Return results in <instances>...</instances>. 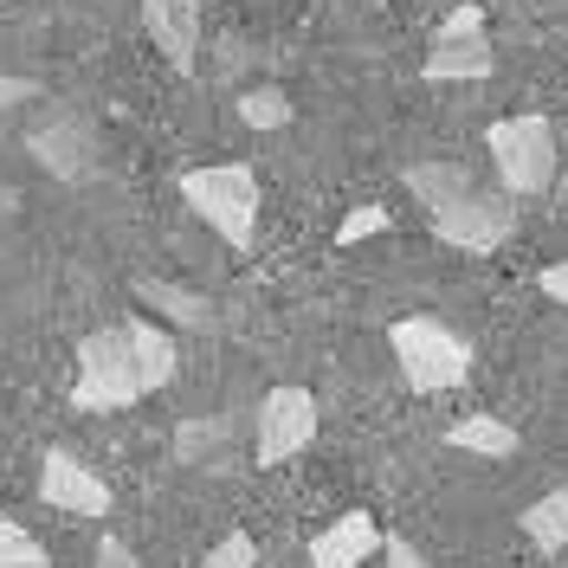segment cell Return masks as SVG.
I'll return each instance as SVG.
<instances>
[{"mask_svg": "<svg viewBox=\"0 0 568 568\" xmlns=\"http://www.w3.org/2000/svg\"><path fill=\"white\" fill-rule=\"evenodd\" d=\"M400 181H407V194H420L426 226H433V240H446V246L497 252L517 233V207H524V201L504 194V187H485L465 162H414Z\"/></svg>", "mask_w": 568, "mask_h": 568, "instance_id": "6da1fadb", "label": "cell"}, {"mask_svg": "<svg viewBox=\"0 0 568 568\" xmlns=\"http://www.w3.org/2000/svg\"><path fill=\"white\" fill-rule=\"evenodd\" d=\"M388 349L400 362V382L414 394H446L459 388L465 375H471V336H459L453 323L439 317H394L388 323Z\"/></svg>", "mask_w": 568, "mask_h": 568, "instance_id": "7a4b0ae2", "label": "cell"}, {"mask_svg": "<svg viewBox=\"0 0 568 568\" xmlns=\"http://www.w3.org/2000/svg\"><path fill=\"white\" fill-rule=\"evenodd\" d=\"M181 201L201 213V220H207L233 252L252 246V233H258V175H252L246 162L187 169V175H181Z\"/></svg>", "mask_w": 568, "mask_h": 568, "instance_id": "3957f363", "label": "cell"}, {"mask_svg": "<svg viewBox=\"0 0 568 568\" xmlns=\"http://www.w3.org/2000/svg\"><path fill=\"white\" fill-rule=\"evenodd\" d=\"M142 400V375L130 355V329H91L78 343V382H71V407L78 414H116Z\"/></svg>", "mask_w": 568, "mask_h": 568, "instance_id": "277c9868", "label": "cell"}, {"mask_svg": "<svg viewBox=\"0 0 568 568\" xmlns=\"http://www.w3.org/2000/svg\"><path fill=\"white\" fill-rule=\"evenodd\" d=\"M491 169H497V187L504 194H517V201H536V194H549V181H556V123L549 116H504L491 123Z\"/></svg>", "mask_w": 568, "mask_h": 568, "instance_id": "5b68a950", "label": "cell"}, {"mask_svg": "<svg viewBox=\"0 0 568 568\" xmlns=\"http://www.w3.org/2000/svg\"><path fill=\"white\" fill-rule=\"evenodd\" d=\"M317 426H323V414H317V394L311 388H297V382L272 388L258 400V420H252V459H258V471L311 453L317 446Z\"/></svg>", "mask_w": 568, "mask_h": 568, "instance_id": "8992f818", "label": "cell"}, {"mask_svg": "<svg viewBox=\"0 0 568 568\" xmlns=\"http://www.w3.org/2000/svg\"><path fill=\"white\" fill-rule=\"evenodd\" d=\"M39 504H45V510H65V517H110V510H116L110 485L78 459V453H65V446H52V453L39 459Z\"/></svg>", "mask_w": 568, "mask_h": 568, "instance_id": "52a82bcc", "label": "cell"}, {"mask_svg": "<svg viewBox=\"0 0 568 568\" xmlns=\"http://www.w3.org/2000/svg\"><path fill=\"white\" fill-rule=\"evenodd\" d=\"M142 27L162 45L175 71H194L201 59V0H142Z\"/></svg>", "mask_w": 568, "mask_h": 568, "instance_id": "ba28073f", "label": "cell"}, {"mask_svg": "<svg viewBox=\"0 0 568 568\" xmlns=\"http://www.w3.org/2000/svg\"><path fill=\"white\" fill-rule=\"evenodd\" d=\"M382 542H388V530L368 510H349V517H336L311 536V568H362Z\"/></svg>", "mask_w": 568, "mask_h": 568, "instance_id": "9c48e42d", "label": "cell"}, {"mask_svg": "<svg viewBox=\"0 0 568 568\" xmlns=\"http://www.w3.org/2000/svg\"><path fill=\"white\" fill-rule=\"evenodd\" d=\"M27 142H33L39 169H45V175H59V181H84V175H91V162H98L91 130H84L78 116H52V123H39Z\"/></svg>", "mask_w": 568, "mask_h": 568, "instance_id": "30bf717a", "label": "cell"}, {"mask_svg": "<svg viewBox=\"0 0 568 568\" xmlns=\"http://www.w3.org/2000/svg\"><path fill=\"white\" fill-rule=\"evenodd\" d=\"M497 52L491 39H433V52L420 59V78L426 84H478V78H491Z\"/></svg>", "mask_w": 568, "mask_h": 568, "instance_id": "8fae6325", "label": "cell"}, {"mask_svg": "<svg viewBox=\"0 0 568 568\" xmlns=\"http://www.w3.org/2000/svg\"><path fill=\"white\" fill-rule=\"evenodd\" d=\"M123 329H130V355H136L142 394L169 388V382H175V368H181V349H175V336H169L162 323H149V317H130Z\"/></svg>", "mask_w": 568, "mask_h": 568, "instance_id": "7c38bea8", "label": "cell"}, {"mask_svg": "<svg viewBox=\"0 0 568 568\" xmlns=\"http://www.w3.org/2000/svg\"><path fill=\"white\" fill-rule=\"evenodd\" d=\"M446 446L453 453H471V459H517L524 453L517 426L497 420V414H465V420H453L446 426Z\"/></svg>", "mask_w": 568, "mask_h": 568, "instance_id": "4fadbf2b", "label": "cell"}, {"mask_svg": "<svg viewBox=\"0 0 568 568\" xmlns=\"http://www.w3.org/2000/svg\"><path fill=\"white\" fill-rule=\"evenodd\" d=\"M136 297H142V311H155V317L181 323V329H213V304L201 297V291H187V284L136 278Z\"/></svg>", "mask_w": 568, "mask_h": 568, "instance_id": "5bb4252c", "label": "cell"}, {"mask_svg": "<svg viewBox=\"0 0 568 568\" xmlns=\"http://www.w3.org/2000/svg\"><path fill=\"white\" fill-rule=\"evenodd\" d=\"M524 536H530L542 556H562L568 549V485L542 491L536 504H524Z\"/></svg>", "mask_w": 568, "mask_h": 568, "instance_id": "9a60e30c", "label": "cell"}, {"mask_svg": "<svg viewBox=\"0 0 568 568\" xmlns=\"http://www.w3.org/2000/svg\"><path fill=\"white\" fill-rule=\"evenodd\" d=\"M226 439H233V420H220V414L181 420L175 426V459L181 465H213V453H226Z\"/></svg>", "mask_w": 568, "mask_h": 568, "instance_id": "2e32d148", "label": "cell"}, {"mask_svg": "<svg viewBox=\"0 0 568 568\" xmlns=\"http://www.w3.org/2000/svg\"><path fill=\"white\" fill-rule=\"evenodd\" d=\"M240 123H246V130H284V123H291V98L272 91V84L240 91Z\"/></svg>", "mask_w": 568, "mask_h": 568, "instance_id": "e0dca14e", "label": "cell"}, {"mask_svg": "<svg viewBox=\"0 0 568 568\" xmlns=\"http://www.w3.org/2000/svg\"><path fill=\"white\" fill-rule=\"evenodd\" d=\"M0 568H52L39 536L27 524H13V517H0Z\"/></svg>", "mask_w": 568, "mask_h": 568, "instance_id": "ac0fdd59", "label": "cell"}, {"mask_svg": "<svg viewBox=\"0 0 568 568\" xmlns=\"http://www.w3.org/2000/svg\"><path fill=\"white\" fill-rule=\"evenodd\" d=\"M201 568H258V542H252L246 530H233V536H220L207 556H201Z\"/></svg>", "mask_w": 568, "mask_h": 568, "instance_id": "d6986e66", "label": "cell"}, {"mask_svg": "<svg viewBox=\"0 0 568 568\" xmlns=\"http://www.w3.org/2000/svg\"><path fill=\"white\" fill-rule=\"evenodd\" d=\"M375 233H388V207H355L343 226H336V246H362V240H375Z\"/></svg>", "mask_w": 568, "mask_h": 568, "instance_id": "ffe728a7", "label": "cell"}, {"mask_svg": "<svg viewBox=\"0 0 568 568\" xmlns=\"http://www.w3.org/2000/svg\"><path fill=\"white\" fill-rule=\"evenodd\" d=\"M478 33H485V7L471 0V7H453V13L439 20V33H433V39H478Z\"/></svg>", "mask_w": 568, "mask_h": 568, "instance_id": "44dd1931", "label": "cell"}, {"mask_svg": "<svg viewBox=\"0 0 568 568\" xmlns=\"http://www.w3.org/2000/svg\"><path fill=\"white\" fill-rule=\"evenodd\" d=\"M536 291H542V297H556V304L568 311V258H556V265H542V272H536Z\"/></svg>", "mask_w": 568, "mask_h": 568, "instance_id": "7402d4cb", "label": "cell"}, {"mask_svg": "<svg viewBox=\"0 0 568 568\" xmlns=\"http://www.w3.org/2000/svg\"><path fill=\"white\" fill-rule=\"evenodd\" d=\"M382 556H388V568H433L420 549L407 542V536H388V542H382Z\"/></svg>", "mask_w": 568, "mask_h": 568, "instance_id": "603a6c76", "label": "cell"}, {"mask_svg": "<svg viewBox=\"0 0 568 568\" xmlns=\"http://www.w3.org/2000/svg\"><path fill=\"white\" fill-rule=\"evenodd\" d=\"M98 568H136V556H130L116 536H104V542H98Z\"/></svg>", "mask_w": 568, "mask_h": 568, "instance_id": "cb8c5ba5", "label": "cell"}, {"mask_svg": "<svg viewBox=\"0 0 568 568\" xmlns=\"http://www.w3.org/2000/svg\"><path fill=\"white\" fill-rule=\"evenodd\" d=\"M33 91H39V84H27V78H0V110H7V104H27Z\"/></svg>", "mask_w": 568, "mask_h": 568, "instance_id": "d4e9b609", "label": "cell"}]
</instances>
